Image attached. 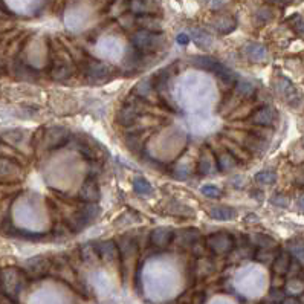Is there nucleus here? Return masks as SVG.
<instances>
[{
	"label": "nucleus",
	"instance_id": "obj_11",
	"mask_svg": "<svg viewBox=\"0 0 304 304\" xmlns=\"http://www.w3.org/2000/svg\"><path fill=\"white\" fill-rule=\"evenodd\" d=\"M100 187L95 179L89 178L84 181V184L80 188V199L84 203H97L100 201Z\"/></svg>",
	"mask_w": 304,
	"mask_h": 304
},
{
	"label": "nucleus",
	"instance_id": "obj_33",
	"mask_svg": "<svg viewBox=\"0 0 304 304\" xmlns=\"http://www.w3.org/2000/svg\"><path fill=\"white\" fill-rule=\"evenodd\" d=\"M201 191H202L203 196H206L209 199H219L222 196V191L215 185H203Z\"/></svg>",
	"mask_w": 304,
	"mask_h": 304
},
{
	"label": "nucleus",
	"instance_id": "obj_44",
	"mask_svg": "<svg viewBox=\"0 0 304 304\" xmlns=\"http://www.w3.org/2000/svg\"><path fill=\"white\" fill-rule=\"evenodd\" d=\"M262 304H277V303H271V301H266V303H262Z\"/></svg>",
	"mask_w": 304,
	"mask_h": 304
},
{
	"label": "nucleus",
	"instance_id": "obj_15",
	"mask_svg": "<svg viewBox=\"0 0 304 304\" xmlns=\"http://www.w3.org/2000/svg\"><path fill=\"white\" fill-rule=\"evenodd\" d=\"M139 118V110L132 105V104H125L124 107H121V110L116 115V121L121 125H132L133 122H136Z\"/></svg>",
	"mask_w": 304,
	"mask_h": 304
},
{
	"label": "nucleus",
	"instance_id": "obj_31",
	"mask_svg": "<svg viewBox=\"0 0 304 304\" xmlns=\"http://www.w3.org/2000/svg\"><path fill=\"white\" fill-rule=\"evenodd\" d=\"M139 23H141L142 29L153 31V32H158V31H161V28H162L161 21L156 20V18H153V17H142V18L139 20Z\"/></svg>",
	"mask_w": 304,
	"mask_h": 304
},
{
	"label": "nucleus",
	"instance_id": "obj_32",
	"mask_svg": "<svg viewBox=\"0 0 304 304\" xmlns=\"http://www.w3.org/2000/svg\"><path fill=\"white\" fill-rule=\"evenodd\" d=\"M255 181L262 185H272L277 181V175L274 171H269V170L260 171V173L255 175Z\"/></svg>",
	"mask_w": 304,
	"mask_h": 304
},
{
	"label": "nucleus",
	"instance_id": "obj_5",
	"mask_svg": "<svg viewBox=\"0 0 304 304\" xmlns=\"http://www.w3.org/2000/svg\"><path fill=\"white\" fill-rule=\"evenodd\" d=\"M51 266H52V263L46 257L37 255V257H32V258L25 262L23 272L29 278H41L51 271Z\"/></svg>",
	"mask_w": 304,
	"mask_h": 304
},
{
	"label": "nucleus",
	"instance_id": "obj_13",
	"mask_svg": "<svg viewBox=\"0 0 304 304\" xmlns=\"http://www.w3.org/2000/svg\"><path fill=\"white\" fill-rule=\"evenodd\" d=\"M54 271H55V275L60 280H63L64 283L71 285L72 288H78L80 286V280H78L77 274L74 272V269L66 262H57L55 266H54Z\"/></svg>",
	"mask_w": 304,
	"mask_h": 304
},
{
	"label": "nucleus",
	"instance_id": "obj_7",
	"mask_svg": "<svg viewBox=\"0 0 304 304\" xmlns=\"http://www.w3.org/2000/svg\"><path fill=\"white\" fill-rule=\"evenodd\" d=\"M21 167L12 159L0 156V181L3 182H15L21 178Z\"/></svg>",
	"mask_w": 304,
	"mask_h": 304
},
{
	"label": "nucleus",
	"instance_id": "obj_21",
	"mask_svg": "<svg viewBox=\"0 0 304 304\" xmlns=\"http://www.w3.org/2000/svg\"><path fill=\"white\" fill-rule=\"evenodd\" d=\"M245 147L252 153H263L266 150V139L257 136V135H248L245 138Z\"/></svg>",
	"mask_w": 304,
	"mask_h": 304
},
{
	"label": "nucleus",
	"instance_id": "obj_37",
	"mask_svg": "<svg viewBox=\"0 0 304 304\" xmlns=\"http://www.w3.org/2000/svg\"><path fill=\"white\" fill-rule=\"evenodd\" d=\"M294 29L300 34H304V18L301 17H295L294 20Z\"/></svg>",
	"mask_w": 304,
	"mask_h": 304
},
{
	"label": "nucleus",
	"instance_id": "obj_12",
	"mask_svg": "<svg viewBox=\"0 0 304 304\" xmlns=\"http://www.w3.org/2000/svg\"><path fill=\"white\" fill-rule=\"evenodd\" d=\"M173 237H175V232H173V229H171V228L161 226V228H156V229L151 232V235H150V242H151V245H153L155 248H158V249H164V248H167V246L171 243Z\"/></svg>",
	"mask_w": 304,
	"mask_h": 304
},
{
	"label": "nucleus",
	"instance_id": "obj_38",
	"mask_svg": "<svg viewBox=\"0 0 304 304\" xmlns=\"http://www.w3.org/2000/svg\"><path fill=\"white\" fill-rule=\"evenodd\" d=\"M260 15H262L263 20H269V18L272 17V12H271L268 8H263V9H260V11L257 12V17H260Z\"/></svg>",
	"mask_w": 304,
	"mask_h": 304
},
{
	"label": "nucleus",
	"instance_id": "obj_41",
	"mask_svg": "<svg viewBox=\"0 0 304 304\" xmlns=\"http://www.w3.org/2000/svg\"><path fill=\"white\" fill-rule=\"evenodd\" d=\"M298 206H300L301 211H304V196H301V198L298 199Z\"/></svg>",
	"mask_w": 304,
	"mask_h": 304
},
{
	"label": "nucleus",
	"instance_id": "obj_29",
	"mask_svg": "<svg viewBox=\"0 0 304 304\" xmlns=\"http://www.w3.org/2000/svg\"><path fill=\"white\" fill-rule=\"evenodd\" d=\"M215 170V161L209 156V153H203L199 162V171L202 175H211Z\"/></svg>",
	"mask_w": 304,
	"mask_h": 304
},
{
	"label": "nucleus",
	"instance_id": "obj_27",
	"mask_svg": "<svg viewBox=\"0 0 304 304\" xmlns=\"http://www.w3.org/2000/svg\"><path fill=\"white\" fill-rule=\"evenodd\" d=\"M275 88H277V91L280 92V95H283V97H285V98H288V100H291L292 97H295V95H297L295 88H294V86H292V83H291L289 80H286V78L278 80Z\"/></svg>",
	"mask_w": 304,
	"mask_h": 304
},
{
	"label": "nucleus",
	"instance_id": "obj_17",
	"mask_svg": "<svg viewBox=\"0 0 304 304\" xmlns=\"http://www.w3.org/2000/svg\"><path fill=\"white\" fill-rule=\"evenodd\" d=\"M211 26L220 34H229L237 28V21L231 15H219L211 21Z\"/></svg>",
	"mask_w": 304,
	"mask_h": 304
},
{
	"label": "nucleus",
	"instance_id": "obj_14",
	"mask_svg": "<svg viewBox=\"0 0 304 304\" xmlns=\"http://www.w3.org/2000/svg\"><path fill=\"white\" fill-rule=\"evenodd\" d=\"M97 251L100 255V260L105 263H115L119 258V248L115 245V242H102L97 245Z\"/></svg>",
	"mask_w": 304,
	"mask_h": 304
},
{
	"label": "nucleus",
	"instance_id": "obj_28",
	"mask_svg": "<svg viewBox=\"0 0 304 304\" xmlns=\"http://www.w3.org/2000/svg\"><path fill=\"white\" fill-rule=\"evenodd\" d=\"M199 237H201V232L198 229H185L179 235V238H181L179 243L182 246H191V245H194L199 240Z\"/></svg>",
	"mask_w": 304,
	"mask_h": 304
},
{
	"label": "nucleus",
	"instance_id": "obj_9",
	"mask_svg": "<svg viewBox=\"0 0 304 304\" xmlns=\"http://www.w3.org/2000/svg\"><path fill=\"white\" fill-rule=\"evenodd\" d=\"M84 72H86V77L92 81H104L112 77L113 69L108 64H104L100 61H89L84 66Z\"/></svg>",
	"mask_w": 304,
	"mask_h": 304
},
{
	"label": "nucleus",
	"instance_id": "obj_39",
	"mask_svg": "<svg viewBox=\"0 0 304 304\" xmlns=\"http://www.w3.org/2000/svg\"><path fill=\"white\" fill-rule=\"evenodd\" d=\"M176 40H178V43H179V45L185 46V45H188V41H190V37H188L187 34H179Z\"/></svg>",
	"mask_w": 304,
	"mask_h": 304
},
{
	"label": "nucleus",
	"instance_id": "obj_4",
	"mask_svg": "<svg viewBox=\"0 0 304 304\" xmlns=\"http://www.w3.org/2000/svg\"><path fill=\"white\" fill-rule=\"evenodd\" d=\"M205 243H206V248L217 255L228 254L234 248V238L228 232H215V234L209 235Z\"/></svg>",
	"mask_w": 304,
	"mask_h": 304
},
{
	"label": "nucleus",
	"instance_id": "obj_30",
	"mask_svg": "<svg viewBox=\"0 0 304 304\" xmlns=\"http://www.w3.org/2000/svg\"><path fill=\"white\" fill-rule=\"evenodd\" d=\"M289 251L291 254L298 260L304 263V240H294L289 243Z\"/></svg>",
	"mask_w": 304,
	"mask_h": 304
},
{
	"label": "nucleus",
	"instance_id": "obj_16",
	"mask_svg": "<svg viewBox=\"0 0 304 304\" xmlns=\"http://www.w3.org/2000/svg\"><path fill=\"white\" fill-rule=\"evenodd\" d=\"M291 263H292L291 254L289 252H280L278 255H275V258L272 262V271H274V274L275 275H280V277H285L289 272Z\"/></svg>",
	"mask_w": 304,
	"mask_h": 304
},
{
	"label": "nucleus",
	"instance_id": "obj_36",
	"mask_svg": "<svg viewBox=\"0 0 304 304\" xmlns=\"http://www.w3.org/2000/svg\"><path fill=\"white\" fill-rule=\"evenodd\" d=\"M272 203H274V205H278V206H288L289 199H288L286 196H281V194H278V196L272 198Z\"/></svg>",
	"mask_w": 304,
	"mask_h": 304
},
{
	"label": "nucleus",
	"instance_id": "obj_35",
	"mask_svg": "<svg viewBox=\"0 0 304 304\" xmlns=\"http://www.w3.org/2000/svg\"><path fill=\"white\" fill-rule=\"evenodd\" d=\"M285 300V292L280 289V288H272V291L269 292V295H268V301H271V303H281Z\"/></svg>",
	"mask_w": 304,
	"mask_h": 304
},
{
	"label": "nucleus",
	"instance_id": "obj_18",
	"mask_svg": "<svg viewBox=\"0 0 304 304\" xmlns=\"http://www.w3.org/2000/svg\"><path fill=\"white\" fill-rule=\"evenodd\" d=\"M243 52H245V55H246L251 61H254V63L265 61L266 57H268L266 48H265L263 45H258V43H249V45H246L245 49H243Z\"/></svg>",
	"mask_w": 304,
	"mask_h": 304
},
{
	"label": "nucleus",
	"instance_id": "obj_10",
	"mask_svg": "<svg viewBox=\"0 0 304 304\" xmlns=\"http://www.w3.org/2000/svg\"><path fill=\"white\" fill-rule=\"evenodd\" d=\"M61 54V52H60ZM57 55L55 58V64L52 68V72H51V77L52 80L55 81H63V80H68L72 74H74V66H72V61L71 58L68 57L66 60H61V55Z\"/></svg>",
	"mask_w": 304,
	"mask_h": 304
},
{
	"label": "nucleus",
	"instance_id": "obj_2",
	"mask_svg": "<svg viewBox=\"0 0 304 304\" xmlns=\"http://www.w3.org/2000/svg\"><path fill=\"white\" fill-rule=\"evenodd\" d=\"M164 35L159 32L141 29L132 35V45L139 54H151L164 46Z\"/></svg>",
	"mask_w": 304,
	"mask_h": 304
},
{
	"label": "nucleus",
	"instance_id": "obj_23",
	"mask_svg": "<svg viewBox=\"0 0 304 304\" xmlns=\"http://www.w3.org/2000/svg\"><path fill=\"white\" fill-rule=\"evenodd\" d=\"M254 92H255V86L251 81H246V80L237 81V84H235V94L240 98H251L254 95Z\"/></svg>",
	"mask_w": 304,
	"mask_h": 304
},
{
	"label": "nucleus",
	"instance_id": "obj_24",
	"mask_svg": "<svg viewBox=\"0 0 304 304\" xmlns=\"http://www.w3.org/2000/svg\"><path fill=\"white\" fill-rule=\"evenodd\" d=\"M251 238H252V243L257 245L260 249H272L277 246V242L266 234H254L251 235Z\"/></svg>",
	"mask_w": 304,
	"mask_h": 304
},
{
	"label": "nucleus",
	"instance_id": "obj_42",
	"mask_svg": "<svg viewBox=\"0 0 304 304\" xmlns=\"http://www.w3.org/2000/svg\"><path fill=\"white\" fill-rule=\"evenodd\" d=\"M269 2H272V3H278V5H285V3H288L289 0H269Z\"/></svg>",
	"mask_w": 304,
	"mask_h": 304
},
{
	"label": "nucleus",
	"instance_id": "obj_6",
	"mask_svg": "<svg viewBox=\"0 0 304 304\" xmlns=\"http://www.w3.org/2000/svg\"><path fill=\"white\" fill-rule=\"evenodd\" d=\"M69 141V130L64 127H51L43 136V144L46 148H57Z\"/></svg>",
	"mask_w": 304,
	"mask_h": 304
},
{
	"label": "nucleus",
	"instance_id": "obj_19",
	"mask_svg": "<svg viewBox=\"0 0 304 304\" xmlns=\"http://www.w3.org/2000/svg\"><path fill=\"white\" fill-rule=\"evenodd\" d=\"M235 215H237L235 209L231 206H226V205H217L209 209V217L214 220H220V222L232 220V219H235Z\"/></svg>",
	"mask_w": 304,
	"mask_h": 304
},
{
	"label": "nucleus",
	"instance_id": "obj_20",
	"mask_svg": "<svg viewBox=\"0 0 304 304\" xmlns=\"http://www.w3.org/2000/svg\"><path fill=\"white\" fill-rule=\"evenodd\" d=\"M191 40L202 49H211L212 43H214L211 34H208L206 31H203L201 28H193L191 29Z\"/></svg>",
	"mask_w": 304,
	"mask_h": 304
},
{
	"label": "nucleus",
	"instance_id": "obj_40",
	"mask_svg": "<svg viewBox=\"0 0 304 304\" xmlns=\"http://www.w3.org/2000/svg\"><path fill=\"white\" fill-rule=\"evenodd\" d=\"M283 304H301V301L295 297H288V298L283 300Z\"/></svg>",
	"mask_w": 304,
	"mask_h": 304
},
{
	"label": "nucleus",
	"instance_id": "obj_8",
	"mask_svg": "<svg viewBox=\"0 0 304 304\" xmlns=\"http://www.w3.org/2000/svg\"><path fill=\"white\" fill-rule=\"evenodd\" d=\"M277 116H278V113H277V110H275L274 107H271V105H263V107L257 108V110L251 115L249 121H251L252 124H255V125L271 127V125L277 121Z\"/></svg>",
	"mask_w": 304,
	"mask_h": 304
},
{
	"label": "nucleus",
	"instance_id": "obj_34",
	"mask_svg": "<svg viewBox=\"0 0 304 304\" xmlns=\"http://www.w3.org/2000/svg\"><path fill=\"white\" fill-rule=\"evenodd\" d=\"M288 291H289V294H292V295L301 294V292H304V283L301 280H298V278L294 277V280H291L289 285H288Z\"/></svg>",
	"mask_w": 304,
	"mask_h": 304
},
{
	"label": "nucleus",
	"instance_id": "obj_22",
	"mask_svg": "<svg viewBox=\"0 0 304 304\" xmlns=\"http://www.w3.org/2000/svg\"><path fill=\"white\" fill-rule=\"evenodd\" d=\"M81 258L84 263L88 265H97L100 262V255H98V251H97V246L88 243L81 248Z\"/></svg>",
	"mask_w": 304,
	"mask_h": 304
},
{
	"label": "nucleus",
	"instance_id": "obj_43",
	"mask_svg": "<svg viewBox=\"0 0 304 304\" xmlns=\"http://www.w3.org/2000/svg\"><path fill=\"white\" fill-rule=\"evenodd\" d=\"M300 301H301V304H304V292H301V297H300Z\"/></svg>",
	"mask_w": 304,
	"mask_h": 304
},
{
	"label": "nucleus",
	"instance_id": "obj_1",
	"mask_svg": "<svg viewBox=\"0 0 304 304\" xmlns=\"http://www.w3.org/2000/svg\"><path fill=\"white\" fill-rule=\"evenodd\" d=\"M28 281L26 274L21 269L17 268H5L0 272V288L3 291V294L11 300V301H17L21 291L25 289Z\"/></svg>",
	"mask_w": 304,
	"mask_h": 304
},
{
	"label": "nucleus",
	"instance_id": "obj_26",
	"mask_svg": "<svg viewBox=\"0 0 304 304\" xmlns=\"http://www.w3.org/2000/svg\"><path fill=\"white\" fill-rule=\"evenodd\" d=\"M133 190L136 191V194H139V196H142V198H148V196L153 194L151 185H150L145 179H142V178H136V179L133 181Z\"/></svg>",
	"mask_w": 304,
	"mask_h": 304
},
{
	"label": "nucleus",
	"instance_id": "obj_3",
	"mask_svg": "<svg viewBox=\"0 0 304 304\" xmlns=\"http://www.w3.org/2000/svg\"><path fill=\"white\" fill-rule=\"evenodd\" d=\"M191 64L198 69H205L209 71L212 74H215L223 83H232L234 81V74L225 68L222 63H219L217 60L211 58V57H196L191 60Z\"/></svg>",
	"mask_w": 304,
	"mask_h": 304
},
{
	"label": "nucleus",
	"instance_id": "obj_25",
	"mask_svg": "<svg viewBox=\"0 0 304 304\" xmlns=\"http://www.w3.org/2000/svg\"><path fill=\"white\" fill-rule=\"evenodd\" d=\"M217 165L222 171H229L237 165V159L231 153H222L217 156Z\"/></svg>",
	"mask_w": 304,
	"mask_h": 304
}]
</instances>
